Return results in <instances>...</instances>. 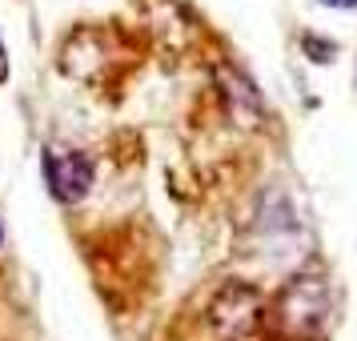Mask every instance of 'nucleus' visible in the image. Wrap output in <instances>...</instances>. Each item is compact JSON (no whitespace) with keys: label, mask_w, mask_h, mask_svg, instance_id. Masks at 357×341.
Masks as SVG:
<instances>
[{"label":"nucleus","mask_w":357,"mask_h":341,"mask_svg":"<svg viewBox=\"0 0 357 341\" xmlns=\"http://www.w3.org/2000/svg\"><path fill=\"white\" fill-rule=\"evenodd\" d=\"M277 321L289 338H321L329 325V281L321 277H293L277 297Z\"/></svg>","instance_id":"obj_1"},{"label":"nucleus","mask_w":357,"mask_h":341,"mask_svg":"<svg viewBox=\"0 0 357 341\" xmlns=\"http://www.w3.org/2000/svg\"><path fill=\"white\" fill-rule=\"evenodd\" d=\"M45 181H49V193L61 205H77L84 201V193L93 189V161L84 153H45Z\"/></svg>","instance_id":"obj_2"},{"label":"nucleus","mask_w":357,"mask_h":341,"mask_svg":"<svg viewBox=\"0 0 357 341\" xmlns=\"http://www.w3.org/2000/svg\"><path fill=\"white\" fill-rule=\"evenodd\" d=\"M261 317V293L253 285H225L209 305V321L225 333V338H245Z\"/></svg>","instance_id":"obj_3"},{"label":"nucleus","mask_w":357,"mask_h":341,"mask_svg":"<svg viewBox=\"0 0 357 341\" xmlns=\"http://www.w3.org/2000/svg\"><path fill=\"white\" fill-rule=\"evenodd\" d=\"M217 84H221V93H225V100H229V113H233V121H237V125H245V129L261 125L265 105H261L257 84L249 81L245 73L221 65V68H217Z\"/></svg>","instance_id":"obj_4"},{"label":"nucleus","mask_w":357,"mask_h":341,"mask_svg":"<svg viewBox=\"0 0 357 341\" xmlns=\"http://www.w3.org/2000/svg\"><path fill=\"white\" fill-rule=\"evenodd\" d=\"M301 49H305V56L313 65H329L333 52H337V45H333V40H317V36H301Z\"/></svg>","instance_id":"obj_5"},{"label":"nucleus","mask_w":357,"mask_h":341,"mask_svg":"<svg viewBox=\"0 0 357 341\" xmlns=\"http://www.w3.org/2000/svg\"><path fill=\"white\" fill-rule=\"evenodd\" d=\"M8 81V49H4V40H0V84Z\"/></svg>","instance_id":"obj_6"},{"label":"nucleus","mask_w":357,"mask_h":341,"mask_svg":"<svg viewBox=\"0 0 357 341\" xmlns=\"http://www.w3.org/2000/svg\"><path fill=\"white\" fill-rule=\"evenodd\" d=\"M325 8H357V0H317Z\"/></svg>","instance_id":"obj_7"},{"label":"nucleus","mask_w":357,"mask_h":341,"mask_svg":"<svg viewBox=\"0 0 357 341\" xmlns=\"http://www.w3.org/2000/svg\"><path fill=\"white\" fill-rule=\"evenodd\" d=\"M0 241H4V225H0Z\"/></svg>","instance_id":"obj_8"}]
</instances>
